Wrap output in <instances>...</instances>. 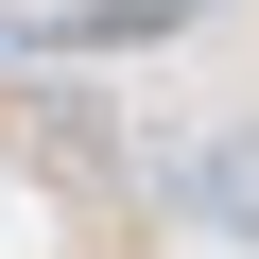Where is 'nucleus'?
Masks as SVG:
<instances>
[{
  "instance_id": "nucleus-1",
  "label": "nucleus",
  "mask_w": 259,
  "mask_h": 259,
  "mask_svg": "<svg viewBox=\"0 0 259 259\" xmlns=\"http://www.w3.org/2000/svg\"><path fill=\"white\" fill-rule=\"evenodd\" d=\"M173 207H190L207 242H242V259H259V121H207V139L173 156Z\"/></svg>"
}]
</instances>
